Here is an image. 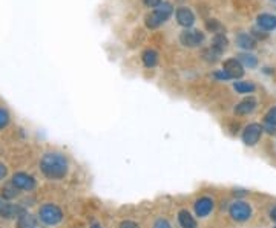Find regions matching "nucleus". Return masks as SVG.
<instances>
[{"mask_svg": "<svg viewBox=\"0 0 276 228\" xmlns=\"http://www.w3.org/2000/svg\"><path fill=\"white\" fill-rule=\"evenodd\" d=\"M40 170L48 179H63L68 175L69 164L65 155H61L58 152H49L45 153L40 159Z\"/></svg>", "mask_w": 276, "mask_h": 228, "instance_id": "f257e3e1", "label": "nucleus"}, {"mask_svg": "<svg viewBox=\"0 0 276 228\" xmlns=\"http://www.w3.org/2000/svg\"><path fill=\"white\" fill-rule=\"evenodd\" d=\"M172 11H174V6L169 3V2H161V5L158 8H155L152 12H149L146 15V26L151 28V29H155L158 26H161L163 23H166L169 17L172 15Z\"/></svg>", "mask_w": 276, "mask_h": 228, "instance_id": "f03ea898", "label": "nucleus"}, {"mask_svg": "<svg viewBox=\"0 0 276 228\" xmlns=\"http://www.w3.org/2000/svg\"><path fill=\"white\" fill-rule=\"evenodd\" d=\"M38 218L46 225H57L63 221V212L60 210V207L54 204H45L40 207Z\"/></svg>", "mask_w": 276, "mask_h": 228, "instance_id": "7ed1b4c3", "label": "nucleus"}, {"mask_svg": "<svg viewBox=\"0 0 276 228\" xmlns=\"http://www.w3.org/2000/svg\"><path fill=\"white\" fill-rule=\"evenodd\" d=\"M229 215L233 221L246 222L252 218V207L246 201H235L229 209Z\"/></svg>", "mask_w": 276, "mask_h": 228, "instance_id": "20e7f679", "label": "nucleus"}, {"mask_svg": "<svg viewBox=\"0 0 276 228\" xmlns=\"http://www.w3.org/2000/svg\"><path fill=\"white\" fill-rule=\"evenodd\" d=\"M263 126L258 122H252L249 124V126L244 127L243 130V142L246 144V146H257V144L260 142L261 136H263Z\"/></svg>", "mask_w": 276, "mask_h": 228, "instance_id": "39448f33", "label": "nucleus"}, {"mask_svg": "<svg viewBox=\"0 0 276 228\" xmlns=\"http://www.w3.org/2000/svg\"><path fill=\"white\" fill-rule=\"evenodd\" d=\"M180 41L187 48H197L204 41V34L197 29H184L180 34Z\"/></svg>", "mask_w": 276, "mask_h": 228, "instance_id": "423d86ee", "label": "nucleus"}, {"mask_svg": "<svg viewBox=\"0 0 276 228\" xmlns=\"http://www.w3.org/2000/svg\"><path fill=\"white\" fill-rule=\"evenodd\" d=\"M22 215H25V210L22 209V207L14 205L9 201H6L0 196V218L12 219V218H20Z\"/></svg>", "mask_w": 276, "mask_h": 228, "instance_id": "0eeeda50", "label": "nucleus"}, {"mask_svg": "<svg viewBox=\"0 0 276 228\" xmlns=\"http://www.w3.org/2000/svg\"><path fill=\"white\" fill-rule=\"evenodd\" d=\"M11 182L15 185V187H17L18 190H25V192H31V190H34V189H35V185H37V182H35L34 176H31V175H28V173H25V172L14 173V176H12Z\"/></svg>", "mask_w": 276, "mask_h": 228, "instance_id": "6e6552de", "label": "nucleus"}, {"mask_svg": "<svg viewBox=\"0 0 276 228\" xmlns=\"http://www.w3.org/2000/svg\"><path fill=\"white\" fill-rule=\"evenodd\" d=\"M215 207V202L212 198H207V196H203L200 199L195 201L194 204V209H195V215L198 218H206L212 213V210H214Z\"/></svg>", "mask_w": 276, "mask_h": 228, "instance_id": "1a4fd4ad", "label": "nucleus"}, {"mask_svg": "<svg viewBox=\"0 0 276 228\" xmlns=\"http://www.w3.org/2000/svg\"><path fill=\"white\" fill-rule=\"evenodd\" d=\"M223 71L230 75V78H241L244 75V66L237 58H229L223 63Z\"/></svg>", "mask_w": 276, "mask_h": 228, "instance_id": "9d476101", "label": "nucleus"}, {"mask_svg": "<svg viewBox=\"0 0 276 228\" xmlns=\"http://www.w3.org/2000/svg\"><path fill=\"white\" fill-rule=\"evenodd\" d=\"M175 15H177V22L181 26H184V28H190V26L195 23V14L190 11L189 8H186V6L178 8L177 12H175Z\"/></svg>", "mask_w": 276, "mask_h": 228, "instance_id": "9b49d317", "label": "nucleus"}, {"mask_svg": "<svg viewBox=\"0 0 276 228\" xmlns=\"http://www.w3.org/2000/svg\"><path fill=\"white\" fill-rule=\"evenodd\" d=\"M257 105H258V101L255 100L253 97H247L244 98L241 103H238V105L235 106V114L243 116V115H249L252 114L255 109H257Z\"/></svg>", "mask_w": 276, "mask_h": 228, "instance_id": "f8f14e48", "label": "nucleus"}, {"mask_svg": "<svg viewBox=\"0 0 276 228\" xmlns=\"http://www.w3.org/2000/svg\"><path fill=\"white\" fill-rule=\"evenodd\" d=\"M258 26L264 31L276 29V15L272 14H260L258 15Z\"/></svg>", "mask_w": 276, "mask_h": 228, "instance_id": "ddd939ff", "label": "nucleus"}, {"mask_svg": "<svg viewBox=\"0 0 276 228\" xmlns=\"http://www.w3.org/2000/svg\"><path fill=\"white\" fill-rule=\"evenodd\" d=\"M237 45H238L240 48H243V49L250 51V49L257 48V41H255V38H253L252 35H249V34H246V32H241V34H238V37H237Z\"/></svg>", "mask_w": 276, "mask_h": 228, "instance_id": "4468645a", "label": "nucleus"}, {"mask_svg": "<svg viewBox=\"0 0 276 228\" xmlns=\"http://www.w3.org/2000/svg\"><path fill=\"white\" fill-rule=\"evenodd\" d=\"M229 46V40L224 34H215L214 38H212V49H215L218 54L224 52Z\"/></svg>", "mask_w": 276, "mask_h": 228, "instance_id": "2eb2a0df", "label": "nucleus"}, {"mask_svg": "<svg viewBox=\"0 0 276 228\" xmlns=\"http://www.w3.org/2000/svg\"><path fill=\"white\" fill-rule=\"evenodd\" d=\"M178 222H180L181 228H198L195 218L190 215L187 210H181L178 213Z\"/></svg>", "mask_w": 276, "mask_h": 228, "instance_id": "dca6fc26", "label": "nucleus"}, {"mask_svg": "<svg viewBox=\"0 0 276 228\" xmlns=\"http://www.w3.org/2000/svg\"><path fill=\"white\" fill-rule=\"evenodd\" d=\"M141 60L146 68H154L158 63V54L154 49H146L141 55Z\"/></svg>", "mask_w": 276, "mask_h": 228, "instance_id": "f3484780", "label": "nucleus"}, {"mask_svg": "<svg viewBox=\"0 0 276 228\" xmlns=\"http://www.w3.org/2000/svg\"><path fill=\"white\" fill-rule=\"evenodd\" d=\"M237 60L240 61V63L243 65V66H246V68H249V69H253V68H257L258 66V58L255 57V55H252V54H240V55H237Z\"/></svg>", "mask_w": 276, "mask_h": 228, "instance_id": "a211bd4d", "label": "nucleus"}, {"mask_svg": "<svg viewBox=\"0 0 276 228\" xmlns=\"http://www.w3.org/2000/svg\"><path fill=\"white\" fill-rule=\"evenodd\" d=\"M35 225H37V219L28 213L22 215L17 221V228H35Z\"/></svg>", "mask_w": 276, "mask_h": 228, "instance_id": "6ab92c4d", "label": "nucleus"}, {"mask_svg": "<svg viewBox=\"0 0 276 228\" xmlns=\"http://www.w3.org/2000/svg\"><path fill=\"white\" fill-rule=\"evenodd\" d=\"M17 196H18V189L15 187L12 182H8V184H5L2 187V198L3 199L11 201V199L17 198Z\"/></svg>", "mask_w": 276, "mask_h": 228, "instance_id": "aec40b11", "label": "nucleus"}, {"mask_svg": "<svg viewBox=\"0 0 276 228\" xmlns=\"http://www.w3.org/2000/svg\"><path fill=\"white\" fill-rule=\"evenodd\" d=\"M233 89L238 94H252L255 92V85L250 81H237L235 85H233Z\"/></svg>", "mask_w": 276, "mask_h": 228, "instance_id": "412c9836", "label": "nucleus"}, {"mask_svg": "<svg viewBox=\"0 0 276 228\" xmlns=\"http://www.w3.org/2000/svg\"><path fill=\"white\" fill-rule=\"evenodd\" d=\"M206 28H207L210 32H215V34H224V32H223V31H224L223 25L218 22V20H215V18L207 20V22H206Z\"/></svg>", "mask_w": 276, "mask_h": 228, "instance_id": "4be33fe9", "label": "nucleus"}, {"mask_svg": "<svg viewBox=\"0 0 276 228\" xmlns=\"http://www.w3.org/2000/svg\"><path fill=\"white\" fill-rule=\"evenodd\" d=\"M203 57H204V60L210 61V63H215V61L218 60V57H220V54H218L215 49L209 48V49L203 51Z\"/></svg>", "mask_w": 276, "mask_h": 228, "instance_id": "5701e85b", "label": "nucleus"}, {"mask_svg": "<svg viewBox=\"0 0 276 228\" xmlns=\"http://www.w3.org/2000/svg\"><path fill=\"white\" fill-rule=\"evenodd\" d=\"M264 122H267V124H273V126H276V108H272V109L266 114V116H264Z\"/></svg>", "mask_w": 276, "mask_h": 228, "instance_id": "b1692460", "label": "nucleus"}, {"mask_svg": "<svg viewBox=\"0 0 276 228\" xmlns=\"http://www.w3.org/2000/svg\"><path fill=\"white\" fill-rule=\"evenodd\" d=\"M8 122H9V114L5 109H0V129L6 127Z\"/></svg>", "mask_w": 276, "mask_h": 228, "instance_id": "393cba45", "label": "nucleus"}, {"mask_svg": "<svg viewBox=\"0 0 276 228\" xmlns=\"http://www.w3.org/2000/svg\"><path fill=\"white\" fill-rule=\"evenodd\" d=\"M214 78H217V80H220V81H229V80H232L230 75H229L227 72H224L223 69L218 71V72H215V74H214Z\"/></svg>", "mask_w": 276, "mask_h": 228, "instance_id": "a878e982", "label": "nucleus"}, {"mask_svg": "<svg viewBox=\"0 0 276 228\" xmlns=\"http://www.w3.org/2000/svg\"><path fill=\"white\" fill-rule=\"evenodd\" d=\"M154 228H172V227H171V224H169L167 219H158L154 224Z\"/></svg>", "mask_w": 276, "mask_h": 228, "instance_id": "bb28decb", "label": "nucleus"}, {"mask_svg": "<svg viewBox=\"0 0 276 228\" xmlns=\"http://www.w3.org/2000/svg\"><path fill=\"white\" fill-rule=\"evenodd\" d=\"M161 2L163 0H143V3L149 8H158L161 5Z\"/></svg>", "mask_w": 276, "mask_h": 228, "instance_id": "cd10ccee", "label": "nucleus"}, {"mask_svg": "<svg viewBox=\"0 0 276 228\" xmlns=\"http://www.w3.org/2000/svg\"><path fill=\"white\" fill-rule=\"evenodd\" d=\"M120 228H140V227H138V224L134 222V221H123V222L120 224Z\"/></svg>", "mask_w": 276, "mask_h": 228, "instance_id": "c85d7f7f", "label": "nucleus"}, {"mask_svg": "<svg viewBox=\"0 0 276 228\" xmlns=\"http://www.w3.org/2000/svg\"><path fill=\"white\" fill-rule=\"evenodd\" d=\"M263 129H264V130H266L267 133H270V135L276 133V126H273V124H267V122H264Z\"/></svg>", "mask_w": 276, "mask_h": 228, "instance_id": "c756f323", "label": "nucleus"}, {"mask_svg": "<svg viewBox=\"0 0 276 228\" xmlns=\"http://www.w3.org/2000/svg\"><path fill=\"white\" fill-rule=\"evenodd\" d=\"M6 175H8V169H6V165L0 162V181L5 179V178H6Z\"/></svg>", "mask_w": 276, "mask_h": 228, "instance_id": "7c9ffc66", "label": "nucleus"}, {"mask_svg": "<svg viewBox=\"0 0 276 228\" xmlns=\"http://www.w3.org/2000/svg\"><path fill=\"white\" fill-rule=\"evenodd\" d=\"M252 32H253L255 37H258V38H260V37H261V38H267V32H260L258 29H253Z\"/></svg>", "mask_w": 276, "mask_h": 228, "instance_id": "2f4dec72", "label": "nucleus"}, {"mask_svg": "<svg viewBox=\"0 0 276 228\" xmlns=\"http://www.w3.org/2000/svg\"><path fill=\"white\" fill-rule=\"evenodd\" d=\"M270 219H272V221H273V222L276 224V207H275V209H273V210L270 212Z\"/></svg>", "mask_w": 276, "mask_h": 228, "instance_id": "473e14b6", "label": "nucleus"}, {"mask_svg": "<svg viewBox=\"0 0 276 228\" xmlns=\"http://www.w3.org/2000/svg\"><path fill=\"white\" fill-rule=\"evenodd\" d=\"M91 228H103V227H101V225H98V224H94V225H92Z\"/></svg>", "mask_w": 276, "mask_h": 228, "instance_id": "72a5a7b5", "label": "nucleus"}, {"mask_svg": "<svg viewBox=\"0 0 276 228\" xmlns=\"http://www.w3.org/2000/svg\"><path fill=\"white\" fill-rule=\"evenodd\" d=\"M275 228H276V227H275Z\"/></svg>", "mask_w": 276, "mask_h": 228, "instance_id": "f704fd0d", "label": "nucleus"}]
</instances>
